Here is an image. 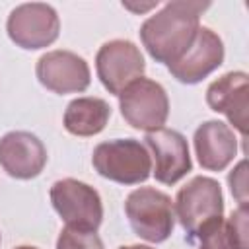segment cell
<instances>
[{"mask_svg": "<svg viewBox=\"0 0 249 249\" xmlns=\"http://www.w3.org/2000/svg\"><path fill=\"white\" fill-rule=\"evenodd\" d=\"M12 43L25 51H37L53 45L60 33V19L53 6L43 2H27L16 6L6 21Z\"/></svg>", "mask_w": 249, "mask_h": 249, "instance_id": "7", "label": "cell"}, {"mask_svg": "<svg viewBox=\"0 0 249 249\" xmlns=\"http://www.w3.org/2000/svg\"><path fill=\"white\" fill-rule=\"evenodd\" d=\"M14 249H39V247H33V245H19V247H14Z\"/></svg>", "mask_w": 249, "mask_h": 249, "instance_id": "21", "label": "cell"}, {"mask_svg": "<svg viewBox=\"0 0 249 249\" xmlns=\"http://www.w3.org/2000/svg\"><path fill=\"white\" fill-rule=\"evenodd\" d=\"M210 8V2L171 0L160 12L150 16L140 25V41L148 54L160 64H173L193 45L200 16Z\"/></svg>", "mask_w": 249, "mask_h": 249, "instance_id": "1", "label": "cell"}, {"mask_svg": "<svg viewBox=\"0 0 249 249\" xmlns=\"http://www.w3.org/2000/svg\"><path fill=\"white\" fill-rule=\"evenodd\" d=\"M95 70L103 88L113 95H121L132 82L144 76L146 62L132 41L113 39L99 47L95 54Z\"/></svg>", "mask_w": 249, "mask_h": 249, "instance_id": "8", "label": "cell"}, {"mask_svg": "<svg viewBox=\"0 0 249 249\" xmlns=\"http://www.w3.org/2000/svg\"><path fill=\"white\" fill-rule=\"evenodd\" d=\"M230 191L239 204H247V161L241 160L228 175Z\"/></svg>", "mask_w": 249, "mask_h": 249, "instance_id": "19", "label": "cell"}, {"mask_svg": "<svg viewBox=\"0 0 249 249\" xmlns=\"http://www.w3.org/2000/svg\"><path fill=\"white\" fill-rule=\"evenodd\" d=\"M0 165L14 179H33L47 165V148L33 132H6L0 138Z\"/></svg>", "mask_w": 249, "mask_h": 249, "instance_id": "13", "label": "cell"}, {"mask_svg": "<svg viewBox=\"0 0 249 249\" xmlns=\"http://www.w3.org/2000/svg\"><path fill=\"white\" fill-rule=\"evenodd\" d=\"M119 107L123 119L136 130L154 132L163 128L169 117V97L161 84L150 78H138L121 95Z\"/></svg>", "mask_w": 249, "mask_h": 249, "instance_id": "6", "label": "cell"}, {"mask_svg": "<svg viewBox=\"0 0 249 249\" xmlns=\"http://www.w3.org/2000/svg\"><path fill=\"white\" fill-rule=\"evenodd\" d=\"M196 160L206 171H224L237 154V138L222 121H204L193 136Z\"/></svg>", "mask_w": 249, "mask_h": 249, "instance_id": "14", "label": "cell"}, {"mask_svg": "<svg viewBox=\"0 0 249 249\" xmlns=\"http://www.w3.org/2000/svg\"><path fill=\"white\" fill-rule=\"evenodd\" d=\"M37 80L43 88L53 93H82L91 82L88 62L72 51H49L45 53L35 66Z\"/></svg>", "mask_w": 249, "mask_h": 249, "instance_id": "10", "label": "cell"}, {"mask_svg": "<svg viewBox=\"0 0 249 249\" xmlns=\"http://www.w3.org/2000/svg\"><path fill=\"white\" fill-rule=\"evenodd\" d=\"M91 163L101 177L121 185H140L152 173L150 152L134 138H115L97 144Z\"/></svg>", "mask_w": 249, "mask_h": 249, "instance_id": "3", "label": "cell"}, {"mask_svg": "<svg viewBox=\"0 0 249 249\" xmlns=\"http://www.w3.org/2000/svg\"><path fill=\"white\" fill-rule=\"evenodd\" d=\"M111 117V107L101 97H78L72 99L64 111V128L74 136L99 134Z\"/></svg>", "mask_w": 249, "mask_h": 249, "instance_id": "15", "label": "cell"}, {"mask_svg": "<svg viewBox=\"0 0 249 249\" xmlns=\"http://www.w3.org/2000/svg\"><path fill=\"white\" fill-rule=\"evenodd\" d=\"M224 43L210 27H200L189 51L167 66L169 74L187 86H195L218 70L224 62Z\"/></svg>", "mask_w": 249, "mask_h": 249, "instance_id": "11", "label": "cell"}, {"mask_svg": "<svg viewBox=\"0 0 249 249\" xmlns=\"http://www.w3.org/2000/svg\"><path fill=\"white\" fill-rule=\"evenodd\" d=\"M56 249H105L97 231H84L64 226L56 239Z\"/></svg>", "mask_w": 249, "mask_h": 249, "instance_id": "17", "label": "cell"}, {"mask_svg": "<svg viewBox=\"0 0 249 249\" xmlns=\"http://www.w3.org/2000/svg\"><path fill=\"white\" fill-rule=\"evenodd\" d=\"M206 103L212 111L222 113L230 124L247 136V109H249V76L243 70H231L214 80L206 89Z\"/></svg>", "mask_w": 249, "mask_h": 249, "instance_id": "12", "label": "cell"}, {"mask_svg": "<svg viewBox=\"0 0 249 249\" xmlns=\"http://www.w3.org/2000/svg\"><path fill=\"white\" fill-rule=\"evenodd\" d=\"M144 146L152 158V173L161 185H175L191 169V154L187 138L173 128H158L146 132Z\"/></svg>", "mask_w": 249, "mask_h": 249, "instance_id": "9", "label": "cell"}, {"mask_svg": "<svg viewBox=\"0 0 249 249\" xmlns=\"http://www.w3.org/2000/svg\"><path fill=\"white\" fill-rule=\"evenodd\" d=\"M51 204L64 220V226L84 231H97L103 222V202L99 193L78 179L66 177L51 187Z\"/></svg>", "mask_w": 249, "mask_h": 249, "instance_id": "5", "label": "cell"}, {"mask_svg": "<svg viewBox=\"0 0 249 249\" xmlns=\"http://www.w3.org/2000/svg\"><path fill=\"white\" fill-rule=\"evenodd\" d=\"M119 249H154V247H150V245H123Z\"/></svg>", "mask_w": 249, "mask_h": 249, "instance_id": "20", "label": "cell"}, {"mask_svg": "<svg viewBox=\"0 0 249 249\" xmlns=\"http://www.w3.org/2000/svg\"><path fill=\"white\" fill-rule=\"evenodd\" d=\"M173 210L187 233V241L195 243L202 233L224 220V196L220 183L206 175L193 177L177 191Z\"/></svg>", "mask_w": 249, "mask_h": 249, "instance_id": "2", "label": "cell"}, {"mask_svg": "<svg viewBox=\"0 0 249 249\" xmlns=\"http://www.w3.org/2000/svg\"><path fill=\"white\" fill-rule=\"evenodd\" d=\"M124 214L132 231L150 243H163L173 233V200L163 191L154 187L134 189L124 200Z\"/></svg>", "mask_w": 249, "mask_h": 249, "instance_id": "4", "label": "cell"}, {"mask_svg": "<svg viewBox=\"0 0 249 249\" xmlns=\"http://www.w3.org/2000/svg\"><path fill=\"white\" fill-rule=\"evenodd\" d=\"M195 243H196V249H233L228 239L224 220L216 224L212 230H208L206 233H202Z\"/></svg>", "mask_w": 249, "mask_h": 249, "instance_id": "18", "label": "cell"}, {"mask_svg": "<svg viewBox=\"0 0 249 249\" xmlns=\"http://www.w3.org/2000/svg\"><path fill=\"white\" fill-rule=\"evenodd\" d=\"M249 212H247V204H239L230 218L224 222L226 226V233L228 239L231 243L233 249H249Z\"/></svg>", "mask_w": 249, "mask_h": 249, "instance_id": "16", "label": "cell"}]
</instances>
